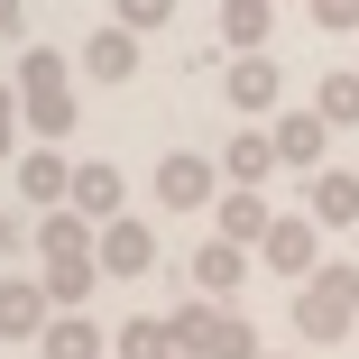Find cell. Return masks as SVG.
Wrapping results in <instances>:
<instances>
[{
  "label": "cell",
  "mask_w": 359,
  "mask_h": 359,
  "mask_svg": "<svg viewBox=\"0 0 359 359\" xmlns=\"http://www.w3.org/2000/svg\"><path fill=\"white\" fill-rule=\"evenodd\" d=\"M203 359H267V350H258L249 313H231V304H222V313H212V341H203Z\"/></svg>",
  "instance_id": "21"
},
{
  "label": "cell",
  "mask_w": 359,
  "mask_h": 359,
  "mask_svg": "<svg viewBox=\"0 0 359 359\" xmlns=\"http://www.w3.org/2000/svg\"><path fill=\"white\" fill-rule=\"evenodd\" d=\"M212 313H222L212 295H194V304H175V313H166V323H175V350H184V359H203V341H212Z\"/></svg>",
  "instance_id": "22"
},
{
  "label": "cell",
  "mask_w": 359,
  "mask_h": 359,
  "mask_svg": "<svg viewBox=\"0 0 359 359\" xmlns=\"http://www.w3.org/2000/svg\"><path fill=\"white\" fill-rule=\"evenodd\" d=\"M350 323H359V267H350V258H323V267L295 285V332H304V341H341Z\"/></svg>",
  "instance_id": "3"
},
{
  "label": "cell",
  "mask_w": 359,
  "mask_h": 359,
  "mask_svg": "<svg viewBox=\"0 0 359 359\" xmlns=\"http://www.w3.org/2000/svg\"><path fill=\"white\" fill-rule=\"evenodd\" d=\"M19 194L37 212H65V194H74V166H65V148H19Z\"/></svg>",
  "instance_id": "13"
},
{
  "label": "cell",
  "mask_w": 359,
  "mask_h": 359,
  "mask_svg": "<svg viewBox=\"0 0 359 359\" xmlns=\"http://www.w3.org/2000/svg\"><path fill=\"white\" fill-rule=\"evenodd\" d=\"M276 93H285V65H276L267 46H258V55H222V102H231V111L258 120V111H276Z\"/></svg>",
  "instance_id": "6"
},
{
  "label": "cell",
  "mask_w": 359,
  "mask_h": 359,
  "mask_svg": "<svg viewBox=\"0 0 359 359\" xmlns=\"http://www.w3.org/2000/svg\"><path fill=\"white\" fill-rule=\"evenodd\" d=\"M19 240H28V231L10 222V212H0V258H19Z\"/></svg>",
  "instance_id": "27"
},
{
  "label": "cell",
  "mask_w": 359,
  "mask_h": 359,
  "mask_svg": "<svg viewBox=\"0 0 359 359\" xmlns=\"http://www.w3.org/2000/svg\"><path fill=\"white\" fill-rule=\"evenodd\" d=\"M184 276L203 285V295H212V304H231V295H240V276H249V249H231V240H203Z\"/></svg>",
  "instance_id": "15"
},
{
  "label": "cell",
  "mask_w": 359,
  "mask_h": 359,
  "mask_svg": "<svg viewBox=\"0 0 359 359\" xmlns=\"http://www.w3.org/2000/svg\"><path fill=\"white\" fill-rule=\"evenodd\" d=\"M267 28H276V0H222V28H212V37H222L231 55H258Z\"/></svg>",
  "instance_id": "16"
},
{
  "label": "cell",
  "mask_w": 359,
  "mask_h": 359,
  "mask_svg": "<svg viewBox=\"0 0 359 359\" xmlns=\"http://www.w3.org/2000/svg\"><path fill=\"white\" fill-rule=\"evenodd\" d=\"M148 267H157V231L148 222H129V212L102 222V285H129V276H148Z\"/></svg>",
  "instance_id": "8"
},
{
  "label": "cell",
  "mask_w": 359,
  "mask_h": 359,
  "mask_svg": "<svg viewBox=\"0 0 359 359\" xmlns=\"http://www.w3.org/2000/svg\"><path fill=\"white\" fill-rule=\"evenodd\" d=\"M267 175H276V129H231L222 138V184L267 194Z\"/></svg>",
  "instance_id": "10"
},
{
  "label": "cell",
  "mask_w": 359,
  "mask_h": 359,
  "mask_svg": "<svg viewBox=\"0 0 359 359\" xmlns=\"http://www.w3.org/2000/svg\"><path fill=\"white\" fill-rule=\"evenodd\" d=\"M166 19H175V0H111V28H129V37H148Z\"/></svg>",
  "instance_id": "23"
},
{
  "label": "cell",
  "mask_w": 359,
  "mask_h": 359,
  "mask_svg": "<svg viewBox=\"0 0 359 359\" xmlns=\"http://www.w3.org/2000/svg\"><path fill=\"white\" fill-rule=\"evenodd\" d=\"M46 323H55L46 285H37V276H0V341H37Z\"/></svg>",
  "instance_id": "12"
},
{
  "label": "cell",
  "mask_w": 359,
  "mask_h": 359,
  "mask_svg": "<svg viewBox=\"0 0 359 359\" xmlns=\"http://www.w3.org/2000/svg\"><path fill=\"white\" fill-rule=\"evenodd\" d=\"M157 203L166 212H212V203H222V166H212L203 148H175L157 166Z\"/></svg>",
  "instance_id": "4"
},
{
  "label": "cell",
  "mask_w": 359,
  "mask_h": 359,
  "mask_svg": "<svg viewBox=\"0 0 359 359\" xmlns=\"http://www.w3.org/2000/svg\"><path fill=\"white\" fill-rule=\"evenodd\" d=\"M212 222H222L212 240H231V249H258V240L276 231V203H267V194H249V184H222V203H212Z\"/></svg>",
  "instance_id": "9"
},
{
  "label": "cell",
  "mask_w": 359,
  "mask_h": 359,
  "mask_svg": "<svg viewBox=\"0 0 359 359\" xmlns=\"http://www.w3.org/2000/svg\"><path fill=\"white\" fill-rule=\"evenodd\" d=\"M120 194H129V184H120V166H102V157H93V166H74V194H65V212H83V222L102 231V222H120Z\"/></svg>",
  "instance_id": "14"
},
{
  "label": "cell",
  "mask_w": 359,
  "mask_h": 359,
  "mask_svg": "<svg viewBox=\"0 0 359 359\" xmlns=\"http://www.w3.org/2000/svg\"><path fill=\"white\" fill-rule=\"evenodd\" d=\"M83 74H93V83H129V74H138V37H129V28H93V37H83Z\"/></svg>",
  "instance_id": "17"
},
{
  "label": "cell",
  "mask_w": 359,
  "mask_h": 359,
  "mask_svg": "<svg viewBox=\"0 0 359 359\" xmlns=\"http://www.w3.org/2000/svg\"><path fill=\"white\" fill-rule=\"evenodd\" d=\"M102 350H111V341H102L83 313H55V323L37 332V359H102Z\"/></svg>",
  "instance_id": "19"
},
{
  "label": "cell",
  "mask_w": 359,
  "mask_h": 359,
  "mask_svg": "<svg viewBox=\"0 0 359 359\" xmlns=\"http://www.w3.org/2000/svg\"><path fill=\"white\" fill-rule=\"evenodd\" d=\"M313 111L332 120V138H341V129H359V65H341V74H323V93H313Z\"/></svg>",
  "instance_id": "20"
},
{
  "label": "cell",
  "mask_w": 359,
  "mask_h": 359,
  "mask_svg": "<svg viewBox=\"0 0 359 359\" xmlns=\"http://www.w3.org/2000/svg\"><path fill=\"white\" fill-rule=\"evenodd\" d=\"M276 166L285 175H323L332 166V120L323 111H285L276 120Z\"/></svg>",
  "instance_id": "7"
},
{
  "label": "cell",
  "mask_w": 359,
  "mask_h": 359,
  "mask_svg": "<svg viewBox=\"0 0 359 359\" xmlns=\"http://www.w3.org/2000/svg\"><path fill=\"white\" fill-rule=\"evenodd\" d=\"M19 129H28L19 120V83H0V157H19Z\"/></svg>",
  "instance_id": "25"
},
{
  "label": "cell",
  "mask_w": 359,
  "mask_h": 359,
  "mask_svg": "<svg viewBox=\"0 0 359 359\" xmlns=\"http://www.w3.org/2000/svg\"><path fill=\"white\" fill-rule=\"evenodd\" d=\"M304 10H313V28H332V37L359 28V0H304Z\"/></svg>",
  "instance_id": "24"
},
{
  "label": "cell",
  "mask_w": 359,
  "mask_h": 359,
  "mask_svg": "<svg viewBox=\"0 0 359 359\" xmlns=\"http://www.w3.org/2000/svg\"><path fill=\"white\" fill-rule=\"evenodd\" d=\"M10 83H19V120H28V138H46V148H55V138H74V74H65L55 46H28Z\"/></svg>",
  "instance_id": "2"
},
{
  "label": "cell",
  "mask_w": 359,
  "mask_h": 359,
  "mask_svg": "<svg viewBox=\"0 0 359 359\" xmlns=\"http://www.w3.org/2000/svg\"><path fill=\"white\" fill-rule=\"evenodd\" d=\"M19 28H28V0H0V46H10Z\"/></svg>",
  "instance_id": "26"
},
{
  "label": "cell",
  "mask_w": 359,
  "mask_h": 359,
  "mask_svg": "<svg viewBox=\"0 0 359 359\" xmlns=\"http://www.w3.org/2000/svg\"><path fill=\"white\" fill-rule=\"evenodd\" d=\"M37 285H46L55 313H83L102 295V231L83 212H46L37 222Z\"/></svg>",
  "instance_id": "1"
},
{
  "label": "cell",
  "mask_w": 359,
  "mask_h": 359,
  "mask_svg": "<svg viewBox=\"0 0 359 359\" xmlns=\"http://www.w3.org/2000/svg\"><path fill=\"white\" fill-rule=\"evenodd\" d=\"M304 212H313L323 231H359V175H350V166L304 175Z\"/></svg>",
  "instance_id": "11"
},
{
  "label": "cell",
  "mask_w": 359,
  "mask_h": 359,
  "mask_svg": "<svg viewBox=\"0 0 359 359\" xmlns=\"http://www.w3.org/2000/svg\"><path fill=\"white\" fill-rule=\"evenodd\" d=\"M258 258H267L276 276H295V285H304V276L323 267V222H313V212H276V231L258 240Z\"/></svg>",
  "instance_id": "5"
},
{
  "label": "cell",
  "mask_w": 359,
  "mask_h": 359,
  "mask_svg": "<svg viewBox=\"0 0 359 359\" xmlns=\"http://www.w3.org/2000/svg\"><path fill=\"white\" fill-rule=\"evenodd\" d=\"M111 359H184V350H175V323L166 313H129L111 332Z\"/></svg>",
  "instance_id": "18"
}]
</instances>
